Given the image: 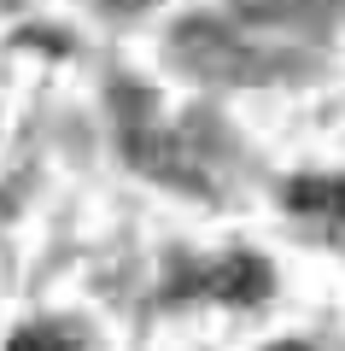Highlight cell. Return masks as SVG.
Here are the masks:
<instances>
[{"label":"cell","instance_id":"obj_1","mask_svg":"<svg viewBox=\"0 0 345 351\" xmlns=\"http://www.w3.org/2000/svg\"><path fill=\"white\" fill-rule=\"evenodd\" d=\"M199 293L228 299V304H252V299L270 293V263L263 258H222V263H211L205 276H199Z\"/></svg>","mask_w":345,"mask_h":351},{"label":"cell","instance_id":"obj_2","mask_svg":"<svg viewBox=\"0 0 345 351\" xmlns=\"http://www.w3.org/2000/svg\"><path fill=\"white\" fill-rule=\"evenodd\" d=\"M287 205H293V211H305V217L345 223V182H333V176H305V182H293Z\"/></svg>","mask_w":345,"mask_h":351},{"label":"cell","instance_id":"obj_3","mask_svg":"<svg viewBox=\"0 0 345 351\" xmlns=\"http://www.w3.org/2000/svg\"><path fill=\"white\" fill-rule=\"evenodd\" d=\"M6 351H82V346H76V334L59 328V322H29V328H18V334L6 339Z\"/></svg>","mask_w":345,"mask_h":351},{"label":"cell","instance_id":"obj_4","mask_svg":"<svg viewBox=\"0 0 345 351\" xmlns=\"http://www.w3.org/2000/svg\"><path fill=\"white\" fill-rule=\"evenodd\" d=\"M111 6H123V12H147V6H158V0H111Z\"/></svg>","mask_w":345,"mask_h":351}]
</instances>
